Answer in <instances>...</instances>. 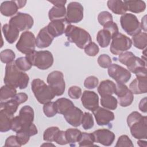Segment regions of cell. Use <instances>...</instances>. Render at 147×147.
<instances>
[{"mask_svg":"<svg viewBox=\"0 0 147 147\" xmlns=\"http://www.w3.org/2000/svg\"><path fill=\"white\" fill-rule=\"evenodd\" d=\"M137 144H138L140 146H141V147H142V146L146 147V141L139 140L137 141Z\"/></svg>","mask_w":147,"mask_h":147,"instance_id":"680465c9","label":"cell"},{"mask_svg":"<svg viewBox=\"0 0 147 147\" xmlns=\"http://www.w3.org/2000/svg\"><path fill=\"white\" fill-rule=\"evenodd\" d=\"M65 34L68 41L75 44L80 49H84L92 42L91 37L87 31L75 25H67Z\"/></svg>","mask_w":147,"mask_h":147,"instance_id":"3957f363","label":"cell"},{"mask_svg":"<svg viewBox=\"0 0 147 147\" xmlns=\"http://www.w3.org/2000/svg\"><path fill=\"white\" fill-rule=\"evenodd\" d=\"M2 30L7 42L13 44L16 41L20 33V31L18 29L10 25L9 24H6L3 25Z\"/></svg>","mask_w":147,"mask_h":147,"instance_id":"603a6c76","label":"cell"},{"mask_svg":"<svg viewBox=\"0 0 147 147\" xmlns=\"http://www.w3.org/2000/svg\"><path fill=\"white\" fill-rule=\"evenodd\" d=\"M43 111L47 117H52L57 113L55 102H49L44 104L43 106Z\"/></svg>","mask_w":147,"mask_h":147,"instance_id":"60d3db41","label":"cell"},{"mask_svg":"<svg viewBox=\"0 0 147 147\" xmlns=\"http://www.w3.org/2000/svg\"><path fill=\"white\" fill-rule=\"evenodd\" d=\"M3 81L6 85L22 90L27 87L29 78L25 72L20 70L13 61L6 64Z\"/></svg>","mask_w":147,"mask_h":147,"instance_id":"6da1fadb","label":"cell"},{"mask_svg":"<svg viewBox=\"0 0 147 147\" xmlns=\"http://www.w3.org/2000/svg\"><path fill=\"white\" fill-rule=\"evenodd\" d=\"M107 5L109 9L115 14L123 15L127 11V9L123 1L119 0H109L107 1Z\"/></svg>","mask_w":147,"mask_h":147,"instance_id":"484cf974","label":"cell"},{"mask_svg":"<svg viewBox=\"0 0 147 147\" xmlns=\"http://www.w3.org/2000/svg\"><path fill=\"white\" fill-rule=\"evenodd\" d=\"M54 142H56L57 144L61 145L68 144L65 137V131L63 130H59L56 133L55 137Z\"/></svg>","mask_w":147,"mask_h":147,"instance_id":"f907efd6","label":"cell"},{"mask_svg":"<svg viewBox=\"0 0 147 147\" xmlns=\"http://www.w3.org/2000/svg\"><path fill=\"white\" fill-rule=\"evenodd\" d=\"M108 74L118 83L125 84L131 78L130 72L124 67L117 64H111L108 68Z\"/></svg>","mask_w":147,"mask_h":147,"instance_id":"5bb4252c","label":"cell"},{"mask_svg":"<svg viewBox=\"0 0 147 147\" xmlns=\"http://www.w3.org/2000/svg\"><path fill=\"white\" fill-rule=\"evenodd\" d=\"M13 116L9 115L4 111L0 110V131L6 132L11 130Z\"/></svg>","mask_w":147,"mask_h":147,"instance_id":"83f0119b","label":"cell"},{"mask_svg":"<svg viewBox=\"0 0 147 147\" xmlns=\"http://www.w3.org/2000/svg\"><path fill=\"white\" fill-rule=\"evenodd\" d=\"M49 2L52 3L54 6H60V5H65L67 2V1L64 0H57V1H48Z\"/></svg>","mask_w":147,"mask_h":147,"instance_id":"9f6ffc18","label":"cell"},{"mask_svg":"<svg viewBox=\"0 0 147 147\" xmlns=\"http://www.w3.org/2000/svg\"><path fill=\"white\" fill-rule=\"evenodd\" d=\"M15 57V53L10 49H4L0 53L1 61L5 64H9L13 62Z\"/></svg>","mask_w":147,"mask_h":147,"instance_id":"8d00e7d4","label":"cell"},{"mask_svg":"<svg viewBox=\"0 0 147 147\" xmlns=\"http://www.w3.org/2000/svg\"><path fill=\"white\" fill-rule=\"evenodd\" d=\"M66 24H68L65 19L55 20L51 21L47 26V28L48 32L55 38L65 33L67 28Z\"/></svg>","mask_w":147,"mask_h":147,"instance_id":"44dd1931","label":"cell"},{"mask_svg":"<svg viewBox=\"0 0 147 147\" xmlns=\"http://www.w3.org/2000/svg\"><path fill=\"white\" fill-rule=\"evenodd\" d=\"M134 146L131 140L129 138V137L126 135H122L121 136L115 145L116 147L119 146H131L133 147Z\"/></svg>","mask_w":147,"mask_h":147,"instance_id":"7dc6e473","label":"cell"},{"mask_svg":"<svg viewBox=\"0 0 147 147\" xmlns=\"http://www.w3.org/2000/svg\"><path fill=\"white\" fill-rule=\"evenodd\" d=\"M83 18V7L81 3L78 2L69 3L67 8V13L65 18L68 24H76L81 21Z\"/></svg>","mask_w":147,"mask_h":147,"instance_id":"4fadbf2b","label":"cell"},{"mask_svg":"<svg viewBox=\"0 0 147 147\" xmlns=\"http://www.w3.org/2000/svg\"><path fill=\"white\" fill-rule=\"evenodd\" d=\"M92 113L99 126L108 125L115 117L114 113L104 107H98L92 111Z\"/></svg>","mask_w":147,"mask_h":147,"instance_id":"ac0fdd59","label":"cell"},{"mask_svg":"<svg viewBox=\"0 0 147 147\" xmlns=\"http://www.w3.org/2000/svg\"><path fill=\"white\" fill-rule=\"evenodd\" d=\"M31 88L35 98L41 104L51 102L55 96L51 87L40 79H34L31 83Z\"/></svg>","mask_w":147,"mask_h":147,"instance_id":"277c9868","label":"cell"},{"mask_svg":"<svg viewBox=\"0 0 147 147\" xmlns=\"http://www.w3.org/2000/svg\"><path fill=\"white\" fill-rule=\"evenodd\" d=\"M57 113L64 114L70 108L74 106L73 102L65 98H61L57 99L55 102Z\"/></svg>","mask_w":147,"mask_h":147,"instance_id":"1f68e13d","label":"cell"},{"mask_svg":"<svg viewBox=\"0 0 147 147\" xmlns=\"http://www.w3.org/2000/svg\"><path fill=\"white\" fill-rule=\"evenodd\" d=\"M141 29H142L145 32H146V16H145L141 20Z\"/></svg>","mask_w":147,"mask_h":147,"instance_id":"6f0895ef","label":"cell"},{"mask_svg":"<svg viewBox=\"0 0 147 147\" xmlns=\"http://www.w3.org/2000/svg\"><path fill=\"white\" fill-rule=\"evenodd\" d=\"M81 124L83 128L85 130H88L91 129L94 125L92 115L88 112L84 113L82 117Z\"/></svg>","mask_w":147,"mask_h":147,"instance_id":"f35d334b","label":"cell"},{"mask_svg":"<svg viewBox=\"0 0 147 147\" xmlns=\"http://www.w3.org/2000/svg\"><path fill=\"white\" fill-rule=\"evenodd\" d=\"M26 1H9L3 2L0 6L1 13L6 17L16 14L19 9L25 6Z\"/></svg>","mask_w":147,"mask_h":147,"instance_id":"2e32d148","label":"cell"},{"mask_svg":"<svg viewBox=\"0 0 147 147\" xmlns=\"http://www.w3.org/2000/svg\"><path fill=\"white\" fill-rule=\"evenodd\" d=\"M16 66L21 71L25 72L29 70L32 68V64L25 57L17 58L14 61Z\"/></svg>","mask_w":147,"mask_h":147,"instance_id":"ab89813d","label":"cell"},{"mask_svg":"<svg viewBox=\"0 0 147 147\" xmlns=\"http://www.w3.org/2000/svg\"><path fill=\"white\" fill-rule=\"evenodd\" d=\"M19 104L13 98L5 102H1L0 103V110L4 111L6 113L13 116L17 111Z\"/></svg>","mask_w":147,"mask_h":147,"instance_id":"f1b7e54d","label":"cell"},{"mask_svg":"<svg viewBox=\"0 0 147 147\" xmlns=\"http://www.w3.org/2000/svg\"><path fill=\"white\" fill-rule=\"evenodd\" d=\"M131 42L133 45L139 49H144L147 45V34L146 32H140V33L133 36Z\"/></svg>","mask_w":147,"mask_h":147,"instance_id":"4dcf8cb0","label":"cell"},{"mask_svg":"<svg viewBox=\"0 0 147 147\" xmlns=\"http://www.w3.org/2000/svg\"><path fill=\"white\" fill-rule=\"evenodd\" d=\"M48 85L51 87L55 96L62 95L65 89L63 74L59 71H54L47 76Z\"/></svg>","mask_w":147,"mask_h":147,"instance_id":"8fae6325","label":"cell"},{"mask_svg":"<svg viewBox=\"0 0 147 147\" xmlns=\"http://www.w3.org/2000/svg\"><path fill=\"white\" fill-rule=\"evenodd\" d=\"M16 46L17 50L26 55L33 52L36 46L34 34L28 30L23 32Z\"/></svg>","mask_w":147,"mask_h":147,"instance_id":"30bf717a","label":"cell"},{"mask_svg":"<svg viewBox=\"0 0 147 147\" xmlns=\"http://www.w3.org/2000/svg\"><path fill=\"white\" fill-rule=\"evenodd\" d=\"M17 94L16 88L8 85L3 86L0 90V100L1 102H5L13 98Z\"/></svg>","mask_w":147,"mask_h":147,"instance_id":"d6a6232c","label":"cell"},{"mask_svg":"<svg viewBox=\"0 0 147 147\" xmlns=\"http://www.w3.org/2000/svg\"><path fill=\"white\" fill-rule=\"evenodd\" d=\"M54 37L48 32L47 26L44 27L38 32L36 38V45L38 48H45L49 47Z\"/></svg>","mask_w":147,"mask_h":147,"instance_id":"7402d4cb","label":"cell"},{"mask_svg":"<svg viewBox=\"0 0 147 147\" xmlns=\"http://www.w3.org/2000/svg\"><path fill=\"white\" fill-rule=\"evenodd\" d=\"M115 84L110 80L102 81L98 87V92L101 97L113 95L115 93Z\"/></svg>","mask_w":147,"mask_h":147,"instance_id":"cb8c5ba5","label":"cell"},{"mask_svg":"<svg viewBox=\"0 0 147 147\" xmlns=\"http://www.w3.org/2000/svg\"><path fill=\"white\" fill-rule=\"evenodd\" d=\"M122 29L129 35L134 36L141 32V24L137 17L131 13H125L120 18Z\"/></svg>","mask_w":147,"mask_h":147,"instance_id":"9c48e42d","label":"cell"},{"mask_svg":"<svg viewBox=\"0 0 147 147\" xmlns=\"http://www.w3.org/2000/svg\"><path fill=\"white\" fill-rule=\"evenodd\" d=\"M127 11L134 13H140L145 11L146 4L143 1H124Z\"/></svg>","mask_w":147,"mask_h":147,"instance_id":"4316f807","label":"cell"},{"mask_svg":"<svg viewBox=\"0 0 147 147\" xmlns=\"http://www.w3.org/2000/svg\"><path fill=\"white\" fill-rule=\"evenodd\" d=\"M98 20L100 25L103 26L107 22L113 21V18L110 13L107 11H103L98 14Z\"/></svg>","mask_w":147,"mask_h":147,"instance_id":"7bdbcfd3","label":"cell"},{"mask_svg":"<svg viewBox=\"0 0 147 147\" xmlns=\"http://www.w3.org/2000/svg\"><path fill=\"white\" fill-rule=\"evenodd\" d=\"M100 104L106 109L114 110L117 107L118 101L114 96H112V95H109L101 97Z\"/></svg>","mask_w":147,"mask_h":147,"instance_id":"e575fe53","label":"cell"},{"mask_svg":"<svg viewBox=\"0 0 147 147\" xmlns=\"http://www.w3.org/2000/svg\"><path fill=\"white\" fill-rule=\"evenodd\" d=\"M68 94L69 96L72 99H79L82 95V89L76 86H71L68 89Z\"/></svg>","mask_w":147,"mask_h":147,"instance_id":"c3c4849f","label":"cell"},{"mask_svg":"<svg viewBox=\"0 0 147 147\" xmlns=\"http://www.w3.org/2000/svg\"><path fill=\"white\" fill-rule=\"evenodd\" d=\"M13 99H14L19 105H20L25 102L28 100V96L24 92H20L18 94H16Z\"/></svg>","mask_w":147,"mask_h":147,"instance_id":"db71d44e","label":"cell"},{"mask_svg":"<svg viewBox=\"0 0 147 147\" xmlns=\"http://www.w3.org/2000/svg\"><path fill=\"white\" fill-rule=\"evenodd\" d=\"M127 123L131 136L138 140L147 138V117L137 111H133L127 118Z\"/></svg>","mask_w":147,"mask_h":147,"instance_id":"7a4b0ae2","label":"cell"},{"mask_svg":"<svg viewBox=\"0 0 147 147\" xmlns=\"http://www.w3.org/2000/svg\"><path fill=\"white\" fill-rule=\"evenodd\" d=\"M60 130L56 126H52L47 128L44 132L43 140L47 142H53L56 133Z\"/></svg>","mask_w":147,"mask_h":147,"instance_id":"74e56055","label":"cell"},{"mask_svg":"<svg viewBox=\"0 0 147 147\" xmlns=\"http://www.w3.org/2000/svg\"><path fill=\"white\" fill-rule=\"evenodd\" d=\"M118 60L120 63L127 67V70L135 75L146 69V62L136 56L131 52L126 51L120 54Z\"/></svg>","mask_w":147,"mask_h":147,"instance_id":"8992f818","label":"cell"},{"mask_svg":"<svg viewBox=\"0 0 147 147\" xmlns=\"http://www.w3.org/2000/svg\"><path fill=\"white\" fill-rule=\"evenodd\" d=\"M34 111L30 106H23L19 112V115L13 118L11 130L18 132L23 127L32 123L34 120Z\"/></svg>","mask_w":147,"mask_h":147,"instance_id":"52a82bcc","label":"cell"},{"mask_svg":"<svg viewBox=\"0 0 147 147\" xmlns=\"http://www.w3.org/2000/svg\"><path fill=\"white\" fill-rule=\"evenodd\" d=\"M65 131V137L68 144L71 146H75L78 142L81 137L82 132L77 129H68Z\"/></svg>","mask_w":147,"mask_h":147,"instance_id":"836d02e7","label":"cell"},{"mask_svg":"<svg viewBox=\"0 0 147 147\" xmlns=\"http://www.w3.org/2000/svg\"><path fill=\"white\" fill-rule=\"evenodd\" d=\"M111 34L106 29L100 30L96 35V41L102 48L108 47L112 39Z\"/></svg>","mask_w":147,"mask_h":147,"instance_id":"f546056e","label":"cell"},{"mask_svg":"<svg viewBox=\"0 0 147 147\" xmlns=\"http://www.w3.org/2000/svg\"><path fill=\"white\" fill-rule=\"evenodd\" d=\"M98 63L100 67L103 68H109L111 64V59L107 54H102L98 58Z\"/></svg>","mask_w":147,"mask_h":147,"instance_id":"ee69618b","label":"cell"},{"mask_svg":"<svg viewBox=\"0 0 147 147\" xmlns=\"http://www.w3.org/2000/svg\"><path fill=\"white\" fill-rule=\"evenodd\" d=\"M136 78L129 85V90L133 94H145L147 92L146 70L137 74Z\"/></svg>","mask_w":147,"mask_h":147,"instance_id":"9a60e30c","label":"cell"},{"mask_svg":"<svg viewBox=\"0 0 147 147\" xmlns=\"http://www.w3.org/2000/svg\"><path fill=\"white\" fill-rule=\"evenodd\" d=\"M118 99L119 105L122 107H126L130 106L134 100L133 94L130 90H129V91L125 96Z\"/></svg>","mask_w":147,"mask_h":147,"instance_id":"b9f144b4","label":"cell"},{"mask_svg":"<svg viewBox=\"0 0 147 147\" xmlns=\"http://www.w3.org/2000/svg\"><path fill=\"white\" fill-rule=\"evenodd\" d=\"M41 146H55V145L51 144V143H49V142H47L46 144H43Z\"/></svg>","mask_w":147,"mask_h":147,"instance_id":"91938a15","label":"cell"},{"mask_svg":"<svg viewBox=\"0 0 147 147\" xmlns=\"http://www.w3.org/2000/svg\"><path fill=\"white\" fill-rule=\"evenodd\" d=\"M67 9L65 5L53 6L49 11L48 17L51 21L64 20L65 18Z\"/></svg>","mask_w":147,"mask_h":147,"instance_id":"d4e9b609","label":"cell"},{"mask_svg":"<svg viewBox=\"0 0 147 147\" xmlns=\"http://www.w3.org/2000/svg\"><path fill=\"white\" fill-rule=\"evenodd\" d=\"M81 101L84 107L92 112L99 107L98 95L92 91L85 90L82 95Z\"/></svg>","mask_w":147,"mask_h":147,"instance_id":"d6986e66","label":"cell"},{"mask_svg":"<svg viewBox=\"0 0 147 147\" xmlns=\"http://www.w3.org/2000/svg\"><path fill=\"white\" fill-rule=\"evenodd\" d=\"M99 83L98 79L94 76L87 77L84 82V87L87 89H94L97 87Z\"/></svg>","mask_w":147,"mask_h":147,"instance_id":"bcb514c9","label":"cell"},{"mask_svg":"<svg viewBox=\"0 0 147 147\" xmlns=\"http://www.w3.org/2000/svg\"><path fill=\"white\" fill-rule=\"evenodd\" d=\"M146 98L142 99L139 103V109L143 113H146Z\"/></svg>","mask_w":147,"mask_h":147,"instance_id":"11a10c76","label":"cell"},{"mask_svg":"<svg viewBox=\"0 0 147 147\" xmlns=\"http://www.w3.org/2000/svg\"><path fill=\"white\" fill-rule=\"evenodd\" d=\"M9 24L16 28L20 32L31 29L33 25V17L28 13L18 12L14 17H11Z\"/></svg>","mask_w":147,"mask_h":147,"instance_id":"7c38bea8","label":"cell"},{"mask_svg":"<svg viewBox=\"0 0 147 147\" xmlns=\"http://www.w3.org/2000/svg\"><path fill=\"white\" fill-rule=\"evenodd\" d=\"M16 136L21 146L27 144L31 137L29 133L25 131H20L17 132Z\"/></svg>","mask_w":147,"mask_h":147,"instance_id":"681fc988","label":"cell"},{"mask_svg":"<svg viewBox=\"0 0 147 147\" xmlns=\"http://www.w3.org/2000/svg\"><path fill=\"white\" fill-rule=\"evenodd\" d=\"M103 29L109 31L113 37L116 34H117L118 33H119L118 26L117 24L114 22L113 21H110L107 22L103 26Z\"/></svg>","mask_w":147,"mask_h":147,"instance_id":"816d5d0a","label":"cell"},{"mask_svg":"<svg viewBox=\"0 0 147 147\" xmlns=\"http://www.w3.org/2000/svg\"><path fill=\"white\" fill-rule=\"evenodd\" d=\"M83 114L79 108L74 106L67 110L63 115L69 124L74 127H78L81 125Z\"/></svg>","mask_w":147,"mask_h":147,"instance_id":"ffe728a7","label":"cell"},{"mask_svg":"<svg viewBox=\"0 0 147 147\" xmlns=\"http://www.w3.org/2000/svg\"><path fill=\"white\" fill-rule=\"evenodd\" d=\"M26 57L32 65L41 70L48 69L53 63L52 53L48 51H34L33 52L26 55Z\"/></svg>","mask_w":147,"mask_h":147,"instance_id":"5b68a950","label":"cell"},{"mask_svg":"<svg viewBox=\"0 0 147 147\" xmlns=\"http://www.w3.org/2000/svg\"><path fill=\"white\" fill-rule=\"evenodd\" d=\"M131 45V40L129 37L118 33L112 37L110 51L115 55H119L130 49Z\"/></svg>","mask_w":147,"mask_h":147,"instance_id":"ba28073f","label":"cell"},{"mask_svg":"<svg viewBox=\"0 0 147 147\" xmlns=\"http://www.w3.org/2000/svg\"><path fill=\"white\" fill-rule=\"evenodd\" d=\"M5 146H21L16 136H10L7 138L5 142Z\"/></svg>","mask_w":147,"mask_h":147,"instance_id":"f5cc1de1","label":"cell"},{"mask_svg":"<svg viewBox=\"0 0 147 147\" xmlns=\"http://www.w3.org/2000/svg\"><path fill=\"white\" fill-rule=\"evenodd\" d=\"M95 142L109 146L113 143L115 136L113 132L106 129H98L92 133Z\"/></svg>","mask_w":147,"mask_h":147,"instance_id":"e0dca14e","label":"cell"},{"mask_svg":"<svg viewBox=\"0 0 147 147\" xmlns=\"http://www.w3.org/2000/svg\"><path fill=\"white\" fill-rule=\"evenodd\" d=\"M94 142L95 140L92 133L83 132L78 142L80 146H94Z\"/></svg>","mask_w":147,"mask_h":147,"instance_id":"d590c367","label":"cell"},{"mask_svg":"<svg viewBox=\"0 0 147 147\" xmlns=\"http://www.w3.org/2000/svg\"><path fill=\"white\" fill-rule=\"evenodd\" d=\"M84 49L86 54L89 56H95L99 51L98 46L94 42H91L89 43Z\"/></svg>","mask_w":147,"mask_h":147,"instance_id":"f6af8a7d","label":"cell"}]
</instances>
